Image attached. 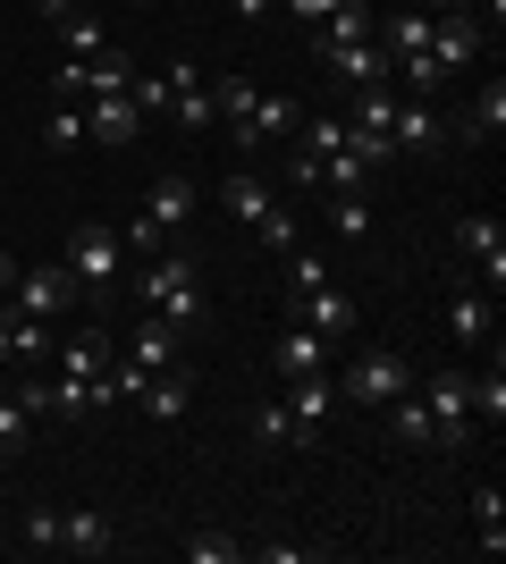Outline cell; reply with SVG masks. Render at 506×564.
I'll list each match as a JSON object with an SVG mask.
<instances>
[{
	"label": "cell",
	"mask_w": 506,
	"mask_h": 564,
	"mask_svg": "<svg viewBox=\"0 0 506 564\" xmlns=\"http://www.w3.org/2000/svg\"><path fill=\"white\" fill-rule=\"evenodd\" d=\"M136 295H144V312H152V321H169L177 337L203 329V261H194V253L136 261Z\"/></svg>",
	"instance_id": "cell-1"
},
{
	"label": "cell",
	"mask_w": 506,
	"mask_h": 564,
	"mask_svg": "<svg viewBox=\"0 0 506 564\" xmlns=\"http://www.w3.org/2000/svg\"><path fill=\"white\" fill-rule=\"evenodd\" d=\"M482 59V18L473 9H431V43H422V59L413 68H397L413 85V94H439L456 68H473Z\"/></svg>",
	"instance_id": "cell-2"
},
{
	"label": "cell",
	"mask_w": 506,
	"mask_h": 564,
	"mask_svg": "<svg viewBox=\"0 0 506 564\" xmlns=\"http://www.w3.org/2000/svg\"><path fill=\"white\" fill-rule=\"evenodd\" d=\"M186 219H194V177H177V169H169V177H152V194H144V212H136V219H127V253H161V245H169V236H177V228H186Z\"/></svg>",
	"instance_id": "cell-3"
},
{
	"label": "cell",
	"mask_w": 506,
	"mask_h": 564,
	"mask_svg": "<svg viewBox=\"0 0 506 564\" xmlns=\"http://www.w3.org/2000/svg\"><path fill=\"white\" fill-rule=\"evenodd\" d=\"M330 388H337L346 404H372V413H380V404H397V397L413 388V362H406L397 346H363L355 362H346V371L330 379Z\"/></svg>",
	"instance_id": "cell-4"
},
{
	"label": "cell",
	"mask_w": 506,
	"mask_h": 564,
	"mask_svg": "<svg viewBox=\"0 0 506 564\" xmlns=\"http://www.w3.org/2000/svg\"><path fill=\"white\" fill-rule=\"evenodd\" d=\"M60 261L76 270V286H110V279H127V270H136V253H127V236L110 228V219H76Z\"/></svg>",
	"instance_id": "cell-5"
},
{
	"label": "cell",
	"mask_w": 506,
	"mask_h": 564,
	"mask_svg": "<svg viewBox=\"0 0 506 564\" xmlns=\"http://www.w3.org/2000/svg\"><path fill=\"white\" fill-rule=\"evenodd\" d=\"M76 304V270L68 261H34V270H25L18 261V286H9V312H18V321H60V312Z\"/></svg>",
	"instance_id": "cell-6"
},
{
	"label": "cell",
	"mask_w": 506,
	"mask_h": 564,
	"mask_svg": "<svg viewBox=\"0 0 506 564\" xmlns=\"http://www.w3.org/2000/svg\"><path fill=\"white\" fill-rule=\"evenodd\" d=\"M413 397H422V413H431V438L448 455L473 438V404H464V371H431V379H413Z\"/></svg>",
	"instance_id": "cell-7"
},
{
	"label": "cell",
	"mask_w": 506,
	"mask_h": 564,
	"mask_svg": "<svg viewBox=\"0 0 506 564\" xmlns=\"http://www.w3.org/2000/svg\"><path fill=\"white\" fill-rule=\"evenodd\" d=\"M456 253L473 261V279H482L489 295L506 286V228H498L489 212H464V219H456Z\"/></svg>",
	"instance_id": "cell-8"
},
{
	"label": "cell",
	"mask_w": 506,
	"mask_h": 564,
	"mask_svg": "<svg viewBox=\"0 0 506 564\" xmlns=\"http://www.w3.org/2000/svg\"><path fill=\"white\" fill-rule=\"evenodd\" d=\"M136 135H144L136 94H85V143H136Z\"/></svg>",
	"instance_id": "cell-9"
},
{
	"label": "cell",
	"mask_w": 506,
	"mask_h": 564,
	"mask_svg": "<svg viewBox=\"0 0 506 564\" xmlns=\"http://www.w3.org/2000/svg\"><path fill=\"white\" fill-rule=\"evenodd\" d=\"M60 379H85L94 404H110V329H85L60 346Z\"/></svg>",
	"instance_id": "cell-10"
},
{
	"label": "cell",
	"mask_w": 506,
	"mask_h": 564,
	"mask_svg": "<svg viewBox=\"0 0 506 564\" xmlns=\"http://www.w3.org/2000/svg\"><path fill=\"white\" fill-rule=\"evenodd\" d=\"M169 118H177V127H212L219 118V101H212V85H203V68H194V59H169Z\"/></svg>",
	"instance_id": "cell-11"
},
{
	"label": "cell",
	"mask_w": 506,
	"mask_h": 564,
	"mask_svg": "<svg viewBox=\"0 0 506 564\" xmlns=\"http://www.w3.org/2000/svg\"><path fill=\"white\" fill-rule=\"evenodd\" d=\"M110 547H119V531L101 506H60V556H110Z\"/></svg>",
	"instance_id": "cell-12"
},
{
	"label": "cell",
	"mask_w": 506,
	"mask_h": 564,
	"mask_svg": "<svg viewBox=\"0 0 506 564\" xmlns=\"http://www.w3.org/2000/svg\"><path fill=\"white\" fill-rule=\"evenodd\" d=\"M388 143H397V152H439V143H448V118L413 94V101H397V118H388Z\"/></svg>",
	"instance_id": "cell-13"
},
{
	"label": "cell",
	"mask_w": 506,
	"mask_h": 564,
	"mask_svg": "<svg viewBox=\"0 0 506 564\" xmlns=\"http://www.w3.org/2000/svg\"><path fill=\"white\" fill-rule=\"evenodd\" d=\"M295 304V321H304V329H321V337H346L355 329V295H346V286H313V295H288Z\"/></svg>",
	"instance_id": "cell-14"
},
{
	"label": "cell",
	"mask_w": 506,
	"mask_h": 564,
	"mask_svg": "<svg viewBox=\"0 0 506 564\" xmlns=\"http://www.w3.org/2000/svg\"><path fill=\"white\" fill-rule=\"evenodd\" d=\"M321 59H330V76H346V85H388V51L363 34V43H321Z\"/></svg>",
	"instance_id": "cell-15"
},
{
	"label": "cell",
	"mask_w": 506,
	"mask_h": 564,
	"mask_svg": "<svg viewBox=\"0 0 506 564\" xmlns=\"http://www.w3.org/2000/svg\"><path fill=\"white\" fill-rule=\"evenodd\" d=\"M127 362H136V371H144V379L177 371V329H169V321H152V312H144V329L127 337Z\"/></svg>",
	"instance_id": "cell-16"
},
{
	"label": "cell",
	"mask_w": 506,
	"mask_h": 564,
	"mask_svg": "<svg viewBox=\"0 0 506 564\" xmlns=\"http://www.w3.org/2000/svg\"><path fill=\"white\" fill-rule=\"evenodd\" d=\"M448 337L456 346H489V286H456L448 295Z\"/></svg>",
	"instance_id": "cell-17"
},
{
	"label": "cell",
	"mask_w": 506,
	"mask_h": 564,
	"mask_svg": "<svg viewBox=\"0 0 506 564\" xmlns=\"http://www.w3.org/2000/svg\"><path fill=\"white\" fill-rule=\"evenodd\" d=\"M321 362H330V337L304 329V321H288V337H279V379H313Z\"/></svg>",
	"instance_id": "cell-18"
},
{
	"label": "cell",
	"mask_w": 506,
	"mask_h": 564,
	"mask_svg": "<svg viewBox=\"0 0 506 564\" xmlns=\"http://www.w3.org/2000/svg\"><path fill=\"white\" fill-rule=\"evenodd\" d=\"M254 438H262V447H321V430L304 422L295 404H262V413H254Z\"/></svg>",
	"instance_id": "cell-19"
},
{
	"label": "cell",
	"mask_w": 506,
	"mask_h": 564,
	"mask_svg": "<svg viewBox=\"0 0 506 564\" xmlns=\"http://www.w3.org/2000/svg\"><path fill=\"white\" fill-rule=\"evenodd\" d=\"M498 135H506V76H489L464 110V143H498Z\"/></svg>",
	"instance_id": "cell-20"
},
{
	"label": "cell",
	"mask_w": 506,
	"mask_h": 564,
	"mask_svg": "<svg viewBox=\"0 0 506 564\" xmlns=\"http://www.w3.org/2000/svg\"><path fill=\"white\" fill-rule=\"evenodd\" d=\"M136 397H144V413H152V422H186V404H194V379H186V371H161V379H144Z\"/></svg>",
	"instance_id": "cell-21"
},
{
	"label": "cell",
	"mask_w": 506,
	"mask_h": 564,
	"mask_svg": "<svg viewBox=\"0 0 506 564\" xmlns=\"http://www.w3.org/2000/svg\"><path fill=\"white\" fill-rule=\"evenodd\" d=\"M288 127H304V110H295L288 94H262V101H254V118H245V143H279Z\"/></svg>",
	"instance_id": "cell-22"
},
{
	"label": "cell",
	"mask_w": 506,
	"mask_h": 564,
	"mask_svg": "<svg viewBox=\"0 0 506 564\" xmlns=\"http://www.w3.org/2000/svg\"><path fill=\"white\" fill-rule=\"evenodd\" d=\"M25 447H34V413H25L18 388H0V464H18Z\"/></svg>",
	"instance_id": "cell-23"
},
{
	"label": "cell",
	"mask_w": 506,
	"mask_h": 564,
	"mask_svg": "<svg viewBox=\"0 0 506 564\" xmlns=\"http://www.w3.org/2000/svg\"><path fill=\"white\" fill-rule=\"evenodd\" d=\"M380 413H388V438H397V447H439V438H431V413H422V397H413V388H406L397 404H380Z\"/></svg>",
	"instance_id": "cell-24"
},
{
	"label": "cell",
	"mask_w": 506,
	"mask_h": 564,
	"mask_svg": "<svg viewBox=\"0 0 506 564\" xmlns=\"http://www.w3.org/2000/svg\"><path fill=\"white\" fill-rule=\"evenodd\" d=\"M219 110H228V135H237L245 143V118H254V101H262V85H254V76H245V68H228V76H219Z\"/></svg>",
	"instance_id": "cell-25"
},
{
	"label": "cell",
	"mask_w": 506,
	"mask_h": 564,
	"mask_svg": "<svg viewBox=\"0 0 506 564\" xmlns=\"http://www.w3.org/2000/svg\"><path fill=\"white\" fill-rule=\"evenodd\" d=\"M219 203H228V219H245V228H254L262 212H279V194H270L262 177H228V186H219Z\"/></svg>",
	"instance_id": "cell-26"
},
{
	"label": "cell",
	"mask_w": 506,
	"mask_h": 564,
	"mask_svg": "<svg viewBox=\"0 0 506 564\" xmlns=\"http://www.w3.org/2000/svg\"><path fill=\"white\" fill-rule=\"evenodd\" d=\"M85 143V101H51L43 110V152H76Z\"/></svg>",
	"instance_id": "cell-27"
},
{
	"label": "cell",
	"mask_w": 506,
	"mask_h": 564,
	"mask_svg": "<svg viewBox=\"0 0 506 564\" xmlns=\"http://www.w3.org/2000/svg\"><path fill=\"white\" fill-rule=\"evenodd\" d=\"M245 556H262V564H321L330 547H313V540H245Z\"/></svg>",
	"instance_id": "cell-28"
},
{
	"label": "cell",
	"mask_w": 506,
	"mask_h": 564,
	"mask_svg": "<svg viewBox=\"0 0 506 564\" xmlns=\"http://www.w3.org/2000/svg\"><path fill=\"white\" fill-rule=\"evenodd\" d=\"M330 228L346 236V245H363V236H372V203H363V194H337V203H330Z\"/></svg>",
	"instance_id": "cell-29"
},
{
	"label": "cell",
	"mask_w": 506,
	"mask_h": 564,
	"mask_svg": "<svg viewBox=\"0 0 506 564\" xmlns=\"http://www.w3.org/2000/svg\"><path fill=\"white\" fill-rule=\"evenodd\" d=\"M60 34H68V59H94V51H110V34H101V18H60Z\"/></svg>",
	"instance_id": "cell-30"
},
{
	"label": "cell",
	"mask_w": 506,
	"mask_h": 564,
	"mask_svg": "<svg viewBox=\"0 0 506 564\" xmlns=\"http://www.w3.org/2000/svg\"><path fill=\"white\" fill-rule=\"evenodd\" d=\"M330 279H337V270L321 253H304V245L288 253V295H313V286H330Z\"/></svg>",
	"instance_id": "cell-31"
},
{
	"label": "cell",
	"mask_w": 506,
	"mask_h": 564,
	"mask_svg": "<svg viewBox=\"0 0 506 564\" xmlns=\"http://www.w3.org/2000/svg\"><path fill=\"white\" fill-rule=\"evenodd\" d=\"M473 522H482V547L498 556V547H506V497H498V489H482V497H473Z\"/></svg>",
	"instance_id": "cell-32"
},
{
	"label": "cell",
	"mask_w": 506,
	"mask_h": 564,
	"mask_svg": "<svg viewBox=\"0 0 506 564\" xmlns=\"http://www.w3.org/2000/svg\"><path fill=\"white\" fill-rule=\"evenodd\" d=\"M25 547H34V556H60V506H25Z\"/></svg>",
	"instance_id": "cell-33"
},
{
	"label": "cell",
	"mask_w": 506,
	"mask_h": 564,
	"mask_svg": "<svg viewBox=\"0 0 506 564\" xmlns=\"http://www.w3.org/2000/svg\"><path fill=\"white\" fill-rule=\"evenodd\" d=\"M254 236H262L270 253H295V236H304V228H295V212L279 203V212H262V219H254Z\"/></svg>",
	"instance_id": "cell-34"
},
{
	"label": "cell",
	"mask_w": 506,
	"mask_h": 564,
	"mask_svg": "<svg viewBox=\"0 0 506 564\" xmlns=\"http://www.w3.org/2000/svg\"><path fill=\"white\" fill-rule=\"evenodd\" d=\"M186 556H194V564H237V556H245V540H228V531H194Z\"/></svg>",
	"instance_id": "cell-35"
},
{
	"label": "cell",
	"mask_w": 506,
	"mask_h": 564,
	"mask_svg": "<svg viewBox=\"0 0 506 564\" xmlns=\"http://www.w3.org/2000/svg\"><path fill=\"white\" fill-rule=\"evenodd\" d=\"M51 101H85V59H60V68H51Z\"/></svg>",
	"instance_id": "cell-36"
},
{
	"label": "cell",
	"mask_w": 506,
	"mask_h": 564,
	"mask_svg": "<svg viewBox=\"0 0 506 564\" xmlns=\"http://www.w3.org/2000/svg\"><path fill=\"white\" fill-rule=\"evenodd\" d=\"M270 9H279V0H228V18H237V25H270Z\"/></svg>",
	"instance_id": "cell-37"
},
{
	"label": "cell",
	"mask_w": 506,
	"mask_h": 564,
	"mask_svg": "<svg viewBox=\"0 0 506 564\" xmlns=\"http://www.w3.org/2000/svg\"><path fill=\"white\" fill-rule=\"evenodd\" d=\"M330 9H346V0H288V18H304V25H321Z\"/></svg>",
	"instance_id": "cell-38"
},
{
	"label": "cell",
	"mask_w": 506,
	"mask_h": 564,
	"mask_svg": "<svg viewBox=\"0 0 506 564\" xmlns=\"http://www.w3.org/2000/svg\"><path fill=\"white\" fill-rule=\"evenodd\" d=\"M0 362H18V312H0Z\"/></svg>",
	"instance_id": "cell-39"
},
{
	"label": "cell",
	"mask_w": 506,
	"mask_h": 564,
	"mask_svg": "<svg viewBox=\"0 0 506 564\" xmlns=\"http://www.w3.org/2000/svg\"><path fill=\"white\" fill-rule=\"evenodd\" d=\"M34 9H43L51 25H60V18H76V0H34Z\"/></svg>",
	"instance_id": "cell-40"
},
{
	"label": "cell",
	"mask_w": 506,
	"mask_h": 564,
	"mask_svg": "<svg viewBox=\"0 0 506 564\" xmlns=\"http://www.w3.org/2000/svg\"><path fill=\"white\" fill-rule=\"evenodd\" d=\"M9 286H18V261H9V253H0V295H9Z\"/></svg>",
	"instance_id": "cell-41"
},
{
	"label": "cell",
	"mask_w": 506,
	"mask_h": 564,
	"mask_svg": "<svg viewBox=\"0 0 506 564\" xmlns=\"http://www.w3.org/2000/svg\"><path fill=\"white\" fill-rule=\"evenodd\" d=\"M431 9H473V0H431Z\"/></svg>",
	"instance_id": "cell-42"
}]
</instances>
